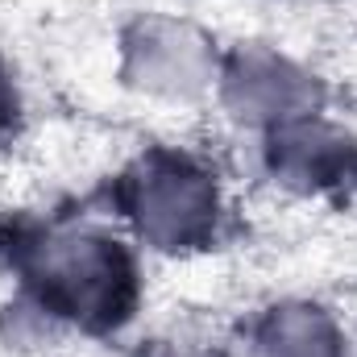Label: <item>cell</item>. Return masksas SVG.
Here are the masks:
<instances>
[{
	"label": "cell",
	"instance_id": "2",
	"mask_svg": "<svg viewBox=\"0 0 357 357\" xmlns=\"http://www.w3.org/2000/svg\"><path fill=\"white\" fill-rule=\"evenodd\" d=\"M116 204L125 208L142 241L167 254H187L208 245L220 212L212 175L191 154L178 150H150L121 178Z\"/></svg>",
	"mask_w": 357,
	"mask_h": 357
},
{
	"label": "cell",
	"instance_id": "7",
	"mask_svg": "<svg viewBox=\"0 0 357 357\" xmlns=\"http://www.w3.org/2000/svg\"><path fill=\"white\" fill-rule=\"evenodd\" d=\"M13 121H17V91H13L8 67H4V59H0V137L13 129Z\"/></svg>",
	"mask_w": 357,
	"mask_h": 357
},
{
	"label": "cell",
	"instance_id": "1",
	"mask_svg": "<svg viewBox=\"0 0 357 357\" xmlns=\"http://www.w3.org/2000/svg\"><path fill=\"white\" fill-rule=\"evenodd\" d=\"M17 266L29 274L42 307L84 328H116L133 316L137 266L133 254L104 233L33 237L17 245Z\"/></svg>",
	"mask_w": 357,
	"mask_h": 357
},
{
	"label": "cell",
	"instance_id": "4",
	"mask_svg": "<svg viewBox=\"0 0 357 357\" xmlns=\"http://www.w3.org/2000/svg\"><path fill=\"white\" fill-rule=\"evenodd\" d=\"M225 104L245 121L282 125L295 116H307L316 104V88L303 71H295L287 59L270 50H237L225 67Z\"/></svg>",
	"mask_w": 357,
	"mask_h": 357
},
{
	"label": "cell",
	"instance_id": "3",
	"mask_svg": "<svg viewBox=\"0 0 357 357\" xmlns=\"http://www.w3.org/2000/svg\"><path fill=\"white\" fill-rule=\"evenodd\" d=\"M125 75L158 96H191L212 79L208 42L167 17L137 21L125 38Z\"/></svg>",
	"mask_w": 357,
	"mask_h": 357
},
{
	"label": "cell",
	"instance_id": "6",
	"mask_svg": "<svg viewBox=\"0 0 357 357\" xmlns=\"http://www.w3.org/2000/svg\"><path fill=\"white\" fill-rule=\"evenodd\" d=\"M254 354L258 357H345L341 333L328 320V312L312 303H282L270 307L254 328Z\"/></svg>",
	"mask_w": 357,
	"mask_h": 357
},
{
	"label": "cell",
	"instance_id": "5",
	"mask_svg": "<svg viewBox=\"0 0 357 357\" xmlns=\"http://www.w3.org/2000/svg\"><path fill=\"white\" fill-rule=\"evenodd\" d=\"M266 158L270 171L282 183L303 187V191H320L328 183H341L357 162L354 146L333 125L316 121L312 112L295 116V121H282V125H270Z\"/></svg>",
	"mask_w": 357,
	"mask_h": 357
}]
</instances>
